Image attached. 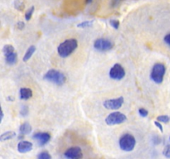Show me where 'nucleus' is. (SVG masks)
<instances>
[{"label": "nucleus", "mask_w": 170, "mask_h": 159, "mask_svg": "<svg viewBox=\"0 0 170 159\" xmlns=\"http://www.w3.org/2000/svg\"><path fill=\"white\" fill-rule=\"evenodd\" d=\"M15 136H16V133L15 132H13V131H8V132L3 133L0 136V141L1 142H4V141H7V140H9V139H12Z\"/></svg>", "instance_id": "2eb2a0df"}, {"label": "nucleus", "mask_w": 170, "mask_h": 159, "mask_svg": "<svg viewBox=\"0 0 170 159\" xmlns=\"http://www.w3.org/2000/svg\"><path fill=\"white\" fill-rule=\"evenodd\" d=\"M19 131H20V134L23 135H27L29 134L32 132V126L29 123H24L23 125H20L19 127Z\"/></svg>", "instance_id": "4468645a"}, {"label": "nucleus", "mask_w": 170, "mask_h": 159, "mask_svg": "<svg viewBox=\"0 0 170 159\" xmlns=\"http://www.w3.org/2000/svg\"><path fill=\"white\" fill-rule=\"evenodd\" d=\"M5 61H6V63L10 65V66H13L15 64L17 63L18 61V55L16 52H13L9 55L5 56Z\"/></svg>", "instance_id": "ddd939ff"}, {"label": "nucleus", "mask_w": 170, "mask_h": 159, "mask_svg": "<svg viewBox=\"0 0 170 159\" xmlns=\"http://www.w3.org/2000/svg\"><path fill=\"white\" fill-rule=\"evenodd\" d=\"M32 138L36 139L39 146H44L50 141L51 135L48 133L41 132V133H36Z\"/></svg>", "instance_id": "9d476101"}, {"label": "nucleus", "mask_w": 170, "mask_h": 159, "mask_svg": "<svg viewBox=\"0 0 170 159\" xmlns=\"http://www.w3.org/2000/svg\"><path fill=\"white\" fill-rule=\"evenodd\" d=\"M165 72H166V67L164 64L157 63L153 67L150 77L156 84H161L164 81Z\"/></svg>", "instance_id": "7ed1b4c3"}, {"label": "nucleus", "mask_w": 170, "mask_h": 159, "mask_svg": "<svg viewBox=\"0 0 170 159\" xmlns=\"http://www.w3.org/2000/svg\"><path fill=\"white\" fill-rule=\"evenodd\" d=\"M122 2V0H111L110 2V7L111 8H117L120 5V3Z\"/></svg>", "instance_id": "bb28decb"}, {"label": "nucleus", "mask_w": 170, "mask_h": 159, "mask_svg": "<svg viewBox=\"0 0 170 159\" xmlns=\"http://www.w3.org/2000/svg\"><path fill=\"white\" fill-rule=\"evenodd\" d=\"M34 10H35V8L32 6L31 9H29L27 11V13H25V19H26L27 21H29L30 19L32 18V14H33V13H34Z\"/></svg>", "instance_id": "412c9836"}, {"label": "nucleus", "mask_w": 170, "mask_h": 159, "mask_svg": "<svg viewBox=\"0 0 170 159\" xmlns=\"http://www.w3.org/2000/svg\"><path fill=\"white\" fill-rule=\"evenodd\" d=\"M127 120V117L124 114L120 112H113L110 114L106 119V125H115L123 124Z\"/></svg>", "instance_id": "39448f33"}, {"label": "nucleus", "mask_w": 170, "mask_h": 159, "mask_svg": "<svg viewBox=\"0 0 170 159\" xmlns=\"http://www.w3.org/2000/svg\"><path fill=\"white\" fill-rule=\"evenodd\" d=\"M169 141H170V137H169Z\"/></svg>", "instance_id": "72a5a7b5"}, {"label": "nucleus", "mask_w": 170, "mask_h": 159, "mask_svg": "<svg viewBox=\"0 0 170 159\" xmlns=\"http://www.w3.org/2000/svg\"><path fill=\"white\" fill-rule=\"evenodd\" d=\"M110 77L115 81H120L125 76V70L120 64H114L110 70Z\"/></svg>", "instance_id": "0eeeda50"}, {"label": "nucleus", "mask_w": 170, "mask_h": 159, "mask_svg": "<svg viewBox=\"0 0 170 159\" xmlns=\"http://www.w3.org/2000/svg\"><path fill=\"white\" fill-rule=\"evenodd\" d=\"M139 115L141 117H143V118H145L148 116L149 114V112H148V110L144 109V108H140V109H139Z\"/></svg>", "instance_id": "393cba45"}, {"label": "nucleus", "mask_w": 170, "mask_h": 159, "mask_svg": "<svg viewBox=\"0 0 170 159\" xmlns=\"http://www.w3.org/2000/svg\"><path fill=\"white\" fill-rule=\"evenodd\" d=\"M119 143H120V148L123 151L131 152L135 148L136 140L133 135L129 134V133H125L120 138Z\"/></svg>", "instance_id": "20e7f679"}, {"label": "nucleus", "mask_w": 170, "mask_h": 159, "mask_svg": "<svg viewBox=\"0 0 170 159\" xmlns=\"http://www.w3.org/2000/svg\"><path fill=\"white\" fill-rule=\"evenodd\" d=\"M164 42L167 44L168 46H170V33H168V34H167L165 37H164Z\"/></svg>", "instance_id": "cd10ccee"}, {"label": "nucleus", "mask_w": 170, "mask_h": 159, "mask_svg": "<svg viewBox=\"0 0 170 159\" xmlns=\"http://www.w3.org/2000/svg\"><path fill=\"white\" fill-rule=\"evenodd\" d=\"M154 125H155L156 127L158 128V129L160 130V132H161V133H163V132H164V128H163V126H162V125L160 124V122L155 121V122H154Z\"/></svg>", "instance_id": "c85d7f7f"}, {"label": "nucleus", "mask_w": 170, "mask_h": 159, "mask_svg": "<svg viewBox=\"0 0 170 159\" xmlns=\"http://www.w3.org/2000/svg\"><path fill=\"white\" fill-rule=\"evenodd\" d=\"M14 8L18 11H23L24 9V3L21 0H15Z\"/></svg>", "instance_id": "a211bd4d"}, {"label": "nucleus", "mask_w": 170, "mask_h": 159, "mask_svg": "<svg viewBox=\"0 0 170 159\" xmlns=\"http://www.w3.org/2000/svg\"><path fill=\"white\" fill-rule=\"evenodd\" d=\"M94 47L99 52H108L113 49L114 43L111 41L106 38H99L95 41Z\"/></svg>", "instance_id": "423d86ee"}, {"label": "nucleus", "mask_w": 170, "mask_h": 159, "mask_svg": "<svg viewBox=\"0 0 170 159\" xmlns=\"http://www.w3.org/2000/svg\"><path fill=\"white\" fill-rule=\"evenodd\" d=\"M110 24L112 27H114V29H118L119 27H120V22L116 19H112V20H110Z\"/></svg>", "instance_id": "b1692460"}, {"label": "nucleus", "mask_w": 170, "mask_h": 159, "mask_svg": "<svg viewBox=\"0 0 170 159\" xmlns=\"http://www.w3.org/2000/svg\"><path fill=\"white\" fill-rule=\"evenodd\" d=\"M20 114L22 116H27L28 114V108L26 105H24L20 110Z\"/></svg>", "instance_id": "a878e982"}, {"label": "nucleus", "mask_w": 170, "mask_h": 159, "mask_svg": "<svg viewBox=\"0 0 170 159\" xmlns=\"http://www.w3.org/2000/svg\"><path fill=\"white\" fill-rule=\"evenodd\" d=\"M163 154L165 157L167 158H170V144L167 145L165 148H164V151H163Z\"/></svg>", "instance_id": "5701e85b"}, {"label": "nucleus", "mask_w": 170, "mask_h": 159, "mask_svg": "<svg viewBox=\"0 0 170 159\" xmlns=\"http://www.w3.org/2000/svg\"><path fill=\"white\" fill-rule=\"evenodd\" d=\"M19 93H20L21 99H28L32 98V91L29 88H21Z\"/></svg>", "instance_id": "f8f14e48"}, {"label": "nucleus", "mask_w": 170, "mask_h": 159, "mask_svg": "<svg viewBox=\"0 0 170 159\" xmlns=\"http://www.w3.org/2000/svg\"><path fill=\"white\" fill-rule=\"evenodd\" d=\"M43 79L45 81H50V82L58 85V86L64 85L66 81H67V78H66L64 74L55 69L49 70L44 75Z\"/></svg>", "instance_id": "f03ea898"}, {"label": "nucleus", "mask_w": 170, "mask_h": 159, "mask_svg": "<svg viewBox=\"0 0 170 159\" xmlns=\"http://www.w3.org/2000/svg\"><path fill=\"white\" fill-rule=\"evenodd\" d=\"M1 118H0V123H2V121H3V110H1Z\"/></svg>", "instance_id": "7c9ffc66"}, {"label": "nucleus", "mask_w": 170, "mask_h": 159, "mask_svg": "<svg viewBox=\"0 0 170 159\" xmlns=\"http://www.w3.org/2000/svg\"><path fill=\"white\" fill-rule=\"evenodd\" d=\"M93 2V0H85V3L86 4H90V3H91Z\"/></svg>", "instance_id": "473e14b6"}, {"label": "nucleus", "mask_w": 170, "mask_h": 159, "mask_svg": "<svg viewBox=\"0 0 170 159\" xmlns=\"http://www.w3.org/2000/svg\"><path fill=\"white\" fill-rule=\"evenodd\" d=\"M36 51V46H31L28 47V49L27 50L26 53H25V55H24V58H23V60H24V62H26L29 60L30 58L32 57V55L34 54V52Z\"/></svg>", "instance_id": "dca6fc26"}, {"label": "nucleus", "mask_w": 170, "mask_h": 159, "mask_svg": "<svg viewBox=\"0 0 170 159\" xmlns=\"http://www.w3.org/2000/svg\"><path fill=\"white\" fill-rule=\"evenodd\" d=\"M157 121L160 122V123H164V124H168L170 121V117L168 115H159L157 117Z\"/></svg>", "instance_id": "6ab92c4d"}, {"label": "nucleus", "mask_w": 170, "mask_h": 159, "mask_svg": "<svg viewBox=\"0 0 170 159\" xmlns=\"http://www.w3.org/2000/svg\"><path fill=\"white\" fill-rule=\"evenodd\" d=\"M78 43L76 39H67L60 44L57 47L58 55L62 58H66L73 53V52L77 48Z\"/></svg>", "instance_id": "f257e3e1"}, {"label": "nucleus", "mask_w": 170, "mask_h": 159, "mask_svg": "<svg viewBox=\"0 0 170 159\" xmlns=\"http://www.w3.org/2000/svg\"><path fill=\"white\" fill-rule=\"evenodd\" d=\"M92 24H93V21H84V22L79 23L77 27H81V28H85V27H90Z\"/></svg>", "instance_id": "aec40b11"}, {"label": "nucleus", "mask_w": 170, "mask_h": 159, "mask_svg": "<svg viewBox=\"0 0 170 159\" xmlns=\"http://www.w3.org/2000/svg\"><path fill=\"white\" fill-rule=\"evenodd\" d=\"M65 157L69 159H81L83 157L82 151L79 147H72L65 152Z\"/></svg>", "instance_id": "1a4fd4ad"}, {"label": "nucleus", "mask_w": 170, "mask_h": 159, "mask_svg": "<svg viewBox=\"0 0 170 159\" xmlns=\"http://www.w3.org/2000/svg\"><path fill=\"white\" fill-rule=\"evenodd\" d=\"M24 27H25V24H24V22H18L17 23V28L19 29V30H23Z\"/></svg>", "instance_id": "c756f323"}, {"label": "nucleus", "mask_w": 170, "mask_h": 159, "mask_svg": "<svg viewBox=\"0 0 170 159\" xmlns=\"http://www.w3.org/2000/svg\"><path fill=\"white\" fill-rule=\"evenodd\" d=\"M38 159H52V156L47 152H42L41 154H38Z\"/></svg>", "instance_id": "4be33fe9"}, {"label": "nucleus", "mask_w": 170, "mask_h": 159, "mask_svg": "<svg viewBox=\"0 0 170 159\" xmlns=\"http://www.w3.org/2000/svg\"><path fill=\"white\" fill-rule=\"evenodd\" d=\"M32 143L28 141H21L18 144V151L20 154H26L32 150Z\"/></svg>", "instance_id": "9b49d317"}, {"label": "nucleus", "mask_w": 170, "mask_h": 159, "mask_svg": "<svg viewBox=\"0 0 170 159\" xmlns=\"http://www.w3.org/2000/svg\"><path fill=\"white\" fill-rule=\"evenodd\" d=\"M7 99H8V100H9V101H14V97H10V96H9Z\"/></svg>", "instance_id": "2f4dec72"}, {"label": "nucleus", "mask_w": 170, "mask_h": 159, "mask_svg": "<svg viewBox=\"0 0 170 159\" xmlns=\"http://www.w3.org/2000/svg\"><path fill=\"white\" fill-rule=\"evenodd\" d=\"M124 104V97L120 96L119 98L111 99H107L103 103L104 107L110 110H119Z\"/></svg>", "instance_id": "6e6552de"}, {"label": "nucleus", "mask_w": 170, "mask_h": 159, "mask_svg": "<svg viewBox=\"0 0 170 159\" xmlns=\"http://www.w3.org/2000/svg\"><path fill=\"white\" fill-rule=\"evenodd\" d=\"M15 52V49L14 47L12 46V45H5V46H3V52L4 56H7V55H9V54H11L13 52Z\"/></svg>", "instance_id": "f3484780"}]
</instances>
